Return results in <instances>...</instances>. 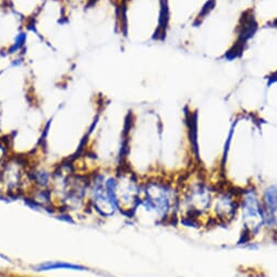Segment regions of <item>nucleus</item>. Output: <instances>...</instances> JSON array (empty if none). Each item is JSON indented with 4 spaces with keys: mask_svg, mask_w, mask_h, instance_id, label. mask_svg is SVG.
Here are the masks:
<instances>
[{
    "mask_svg": "<svg viewBox=\"0 0 277 277\" xmlns=\"http://www.w3.org/2000/svg\"><path fill=\"white\" fill-rule=\"evenodd\" d=\"M249 0H214L187 35V43L206 57H236L241 43L254 27Z\"/></svg>",
    "mask_w": 277,
    "mask_h": 277,
    "instance_id": "nucleus-1",
    "label": "nucleus"
},
{
    "mask_svg": "<svg viewBox=\"0 0 277 277\" xmlns=\"http://www.w3.org/2000/svg\"><path fill=\"white\" fill-rule=\"evenodd\" d=\"M120 33L129 41L147 43L165 36L164 0H119Z\"/></svg>",
    "mask_w": 277,
    "mask_h": 277,
    "instance_id": "nucleus-2",
    "label": "nucleus"
},
{
    "mask_svg": "<svg viewBox=\"0 0 277 277\" xmlns=\"http://www.w3.org/2000/svg\"><path fill=\"white\" fill-rule=\"evenodd\" d=\"M246 73L270 79L277 74V23L254 27L246 35L236 55Z\"/></svg>",
    "mask_w": 277,
    "mask_h": 277,
    "instance_id": "nucleus-3",
    "label": "nucleus"
},
{
    "mask_svg": "<svg viewBox=\"0 0 277 277\" xmlns=\"http://www.w3.org/2000/svg\"><path fill=\"white\" fill-rule=\"evenodd\" d=\"M177 199L170 185L160 180H149L142 184L137 209H143L155 220H165L174 213Z\"/></svg>",
    "mask_w": 277,
    "mask_h": 277,
    "instance_id": "nucleus-4",
    "label": "nucleus"
},
{
    "mask_svg": "<svg viewBox=\"0 0 277 277\" xmlns=\"http://www.w3.org/2000/svg\"><path fill=\"white\" fill-rule=\"evenodd\" d=\"M166 12L165 35L169 31L187 33L209 9L214 0H164Z\"/></svg>",
    "mask_w": 277,
    "mask_h": 277,
    "instance_id": "nucleus-5",
    "label": "nucleus"
},
{
    "mask_svg": "<svg viewBox=\"0 0 277 277\" xmlns=\"http://www.w3.org/2000/svg\"><path fill=\"white\" fill-rule=\"evenodd\" d=\"M268 79L246 74L231 94V104L240 109L239 114L256 116L263 107Z\"/></svg>",
    "mask_w": 277,
    "mask_h": 277,
    "instance_id": "nucleus-6",
    "label": "nucleus"
},
{
    "mask_svg": "<svg viewBox=\"0 0 277 277\" xmlns=\"http://www.w3.org/2000/svg\"><path fill=\"white\" fill-rule=\"evenodd\" d=\"M106 175L96 170L89 177V210L94 211L100 217H112L119 212L117 202L106 185Z\"/></svg>",
    "mask_w": 277,
    "mask_h": 277,
    "instance_id": "nucleus-7",
    "label": "nucleus"
},
{
    "mask_svg": "<svg viewBox=\"0 0 277 277\" xmlns=\"http://www.w3.org/2000/svg\"><path fill=\"white\" fill-rule=\"evenodd\" d=\"M240 202L246 228L253 233L264 224L263 208H262L261 200L255 191L249 190L243 194Z\"/></svg>",
    "mask_w": 277,
    "mask_h": 277,
    "instance_id": "nucleus-8",
    "label": "nucleus"
},
{
    "mask_svg": "<svg viewBox=\"0 0 277 277\" xmlns=\"http://www.w3.org/2000/svg\"><path fill=\"white\" fill-rule=\"evenodd\" d=\"M250 19L255 27L277 23V0H249Z\"/></svg>",
    "mask_w": 277,
    "mask_h": 277,
    "instance_id": "nucleus-9",
    "label": "nucleus"
},
{
    "mask_svg": "<svg viewBox=\"0 0 277 277\" xmlns=\"http://www.w3.org/2000/svg\"><path fill=\"white\" fill-rule=\"evenodd\" d=\"M46 0H4L6 7L30 24Z\"/></svg>",
    "mask_w": 277,
    "mask_h": 277,
    "instance_id": "nucleus-10",
    "label": "nucleus"
},
{
    "mask_svg": "<svg viewBox=\"0 0 277 277\" xmlns=\"http://www.w3.org/2000/svg\"><path fill=\"white\" fill-rule=\"evenodd\" d=\"M269 116L277 118V74L266 81L264 104L256 118L260 122H264Z\"/></svg>",
    "mask_w": 277,
    "mask_h": 277,
    "instance_id": "nucleus-11",
    "label": "nucleus"
},
{
    "mask_svg": "<svg viewBox=\"0 0 277 277\" xmlns=\"http://www.w3.org/2000/svg\"><path fill=\"white\" fill-rule=\"evenodd\" d=\"M54 170L43 164L29 163V177L33 189L49 190L53 184Z\"/></svg>",
    "mask_w": 277,
    "mask_h": 277,
    "instance_id": "nucleus-12",
    "label": "nucleus"
},
{
    "mask_svg": "<svg viewBox=\"0 0 277 277\" xmlns=\"http://www.w3.org/2000/svg\"><path fill=\"white\" fill-rule=\"evenodd\" d=\"M237 208H238V200L235 198L233 193H220L215 199L214 212L216 214V217H218L219 219L227 220L233 218Z\"/></svg>",
    "mask_w": 277,
    "mask_h": 277,
    "instance_id": "nucleus-13",
    "label": "nucleus"
},
{
    "mask_svg": "<svg viewBox=\"0 0 277 277\" xmlns=\"http://www.w3.org/2000/svg\"><path fill=\"white\" fill-rule=\"evenodd\" d=\"M34 272H49L56 270H69V271H88V268L81 264H73L62 261H47L32 266Z\"/></svg>",
    "mask_w": 277,
    "mask_h": 277,
    "instance_id": "nucleus-14",
    "label": "nucleus"
},
{
    "mask_svg": "<svg viewBox=\"0 0 277 277\" xmlns=\"http://www.w3.org/2000/svg\"><path fill=\"white\" fill-rule=\"evenodd\" d=\"M261 202L263 211H273L277 209V185H271L264 191Z\"/></svg>",
    "mask_w": 277,
    "mask_h": 277,
    "instance_id": "nucleus-15",
    "label": "nucleus"
}]
</instances>
